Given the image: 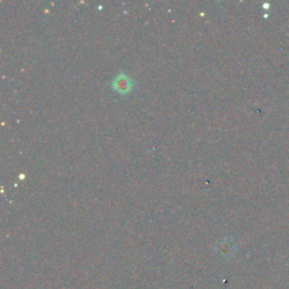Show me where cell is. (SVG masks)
I'll use <instances>...</instances> for the list:
<instances>
[{
	"mask_svg": "<svg viewBox=\"0 0 289 289\" xmlns=\"http://www.w3.org/2000/svg\"><path fill=\"white\" fill-rule=\"evenodd\" d=\"M132 79L124 72H120V74L114 77V79L112 80V88L114 89V92L119 94H128L131 92L132 89Z\"/></svg>",
	"mask_w": 289,
	"mask_h": 289,
	"instance_id": "6da1fadb",
	"label": "cell"
}]
</instances>
